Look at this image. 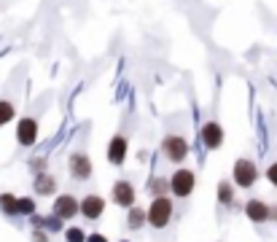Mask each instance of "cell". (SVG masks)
Returning <instances> with one entry per match:
<instances>
[{"label": "cell", "mask_w": 277, "mask_h": 242, "mask_svg": "<svg viewBox=\"0 0 277 242\" xmlns=\"http://www.w3.org/2000/svg\"><path fill=\"white\" fill-rule=\"evenodd\" d=\"M46 164H49V159H43V156H35V159H30V170H33L35 175H38V173H46Z\"/></svg>", "instance_id": "cell-21"}, {"label": "cell", "mask_w": 277, "mask_h": 242, "mask_svg": "<svg viewBox=\"0 0 277 242\" xmlns=\"http://www.w3.org/2000/svg\"><path fill=\"white\" fill-rule=\"evenodd\" d=\"M17 143L24 145V148L38 143V121L33 116H22L17 121Z\"/></svg>", "instance_id": "cell-8"}, {"label": "cell", "mask_w": 277, "mask_h": 242, "mask_svg": "<svg viewBox=\"0 0 277 242\" xmlns=\"http://www.w3.org/2000/svg\"><path fill=\"white\" fill-rule=\"evenodd\" d=\"M215 196H218V205H221V207L240 210V205H237V186L231 183V180H218Z\"/></svg>", "instance_id": "cell-13"}, {"label": "cell", "mask_w": 277, "mask_h": 242, "mask_svg": "<svg viewBox=\"0 0 277 242\" xmlns=\"http://www.w3.org/2000/svg\"><path fill=\"white\" fill-rule=\"evenodd\" d=\"M105 213V199L100 194H87L81 199V215L87 221H100Z\"/></svg>", "instance_id": "cell-12"}, {"label": "cell", "mask_w": 277, "mask_h": 242, "mask_svg": "<svg viewBox=\"0 0 277 242\" xmlns=\"http://www.w3.org/2000/svg\"><path fill=\"white\" fill-rule=\"evenodd\" d=\"M57 186H59V180L54 178V175H49V173H38V175H35V180H33V189H35V194H38V196L57 194Z\"/></svg>", "instance_id": "cell-14"}, {"label": "cell", "mask_w": 277, "mask_h": 242, "mask_svg": "<svg viewBox=\"0 0 277 242\" xmlns=\"http://www.w3.org/2000/svg\"><path fill=\"white\" fill-rule=\"evenodd\" d=\"M162 154L173 164H183L189 159V140L183 135H164L162 138Z\"/></svg>", "instance_id": "cell-3"}, {"label": "cell", "mask_w": 277, "mask_h": 242, "mask_svg": "<svg viewBox=\"0 0 277 242\" xmlns=\"http://www.w3.org/2000/svg\"><path fill=\"white\" fill-rule=\"evenodd\" d=\"M87 242H108V237L100 234V231H94V234H87Z\"/></svg>", "instance_id": "cell-24"}, {"label": "cell", "mask_w": 277, "mask_h": 242, "mask_svg": "<svg viewBox=\"0 0 277 242\" xmlns=\"http://www.w3.org/2000/svg\"><path fill=\"white\" fill-rule=\"evenodd\" d=\"M62 234H65V242H87V231L81 226H68Z\"/></svg>", "instance_id": "cell-20"}, {"label": "cell", "mask_w": 277, "mask_h": 242, "mask_svg": "<svg viewBox=\"0 0 277 242\" xmlns=\"http://www.w3.org/2000/svg\"><path fill=\"white\" fill-rule=\"evenodd\" d=\"M68 173L73 180H78V183H84V180L92 178L94 167H92V156L87 154V151H73V154L68 156Z\"/></svg>", "instance_id": "cell-5"}, {"label": "cell", "mask_w": 277, "mask_h": 242, "mask_svg": "<svg viewBox=\"0 0 277 242\" xmlns=\"http://www.w3.org/2000/svg\"><path fill=\"white\" fill-rule=\"evenodd\" d=\"M194 189H196V175L191 170L180 167L170 175V194H175L178 199H189L194 194Z\"/></svg>", "instance_id": "cell-4"}, {"label": "cell", "mask_w": 277, "mask_h": 242, "mask_svg": "<svg viewBox=\"0 0 277 242\" xmlns=\"http://www.w3.org/2000/svg\"><path fill=\"white\" fill-rule=\"evenodd\" d=\"M266 180L277 189V161H272L269 167H266Z\"/></svg>", "instance_id": "cell-22"}, {"label": "cell", "mask_w": 277, "mask_h": 242, "mask_svg": "<svg viewBox=\"0 0 277 242\" xmlns=\"http://www.w3.org/2000/svg\"><path fill=\"white\" fill-rule=\"evenodd\" d=\"M30 240H33V242H49V231H43V229H33Z\"/></svg>", "instance_id": "cell-23"}, {"label": "cell", "mask_w": 277, "mask_h": 242, "mask_svg": "<svg viewBox=\"0 0 277 242\" xmlns=\"http://www.w3.org/2000/svg\"><path fill=\"white\" fill-rule=\"evenodd\" d=\"M35 213H38V202H35V196H19V215L33 218Z\"/></svg>", "instance_id": "cell-19"}, {"label": "cell", "mask_w": 277, "mask_h": 242, "mask_svg": "<svg viewBox=\"0 0 277 242\" xmlns=\"http://www.w3.org/2000/svg\"><path fill=\"white\" fill-rule=\"evenodd\" d=\"M173 213H175V202L170 196H156L148 205V226L154 231L167 229L170 221H173Z\"/></svg>", "instance_id": "cell-1"}, {"label": "cell", "mask_w": 277, "mask_h": 242, "mask_svg": "<svg viewBox=\"0 0 277 242\" xmlns=\"http://www.w3.org/2000/svg\"><path fill=\"white\" fill-rule=\"evenodd\" d=\"M269 221L277 224V205H269Z\"/></svg>", "instance_id": "cell-25"}, {"label": "cell", "mask_w": 277, "mask_h": 242, "mask_svg": "<svg viewBox=\"0 0 277 242\" xmlns=\"http://www.w3.org/2000/svg\"><path fill=\"white\" fill-rule=\"evenodd\" d=\"M242 210H245V215L250 218V224H269V202L253 196V199L245 202Z\"/></svg>", "instance_id": "cell-11"}, {"label": "cell", "mask_w": 277, "mask_h": 242, "mask_svg": "<svg viewBox=\"0 0 277 242\" xmlns=\"http://www.w3.org/2000/svg\"><path fill=\"white\" fill-rule=\"evenodd\" d=\"M0 210H3V215H8V218H17L19 215V196L3 191V194H0Z\"/></svg>", "instance_id": "cell-17"}, {"label": "cell", "mask_w": 277, "mask_h": 242, "mask_svg": "<svg viewBox=\"0 0 277 242\" xmlns=\"http://www.w3.org/2000/svg\"><path fill=\"white\" fill-rule=\"evenodd\" d=\"M145 224H148V207H140V205H132V207L127 210V229L140 231Z\"/></svg>", "instance_id": "cell-15"}, {"label": "cell", "mask_w": 277, "mask_h": 242, "mask_svg": "<svg viewBox=\"0 0 277 242\" xmlns=\"http://www.w3.org/2000/svg\"><path fill=\"white\" fill-rule=\"evenodd\" d=\"M119 242H129V240H119Z\"/></svg>", "instance_id": "cell-26"}, {"label": "cell", "mask_w": 277, "mask_h": 242, "mask_svg": "<svg viewBox=\"0 0 277 242\" xmlns=\"http://www.w3.org/2000/svg\"><path fill=\"white\" fill-rule=\"evenodd\" d=\"M256 180H259V167H256L253 159H237L234 167H231V183L237 189H253Z\"/></svg>", "instance_id": "cell-2"}, {"label": "cell", "mask_w": 277, "mask_h": 242, "mask_svg": "<svg viewBox=\"0 0 277 242\" xmlns=\"http://www.w3.org/2000/svg\"><path fill=\"white\" fill-rule=\"evenodd\" d=\"M199 138H202L208 151H218L224 145V127H221L218 121H205L202 129H199Z\"/></svg>", "instance_id": "cell-10"}, {"label": "cell", "mask_w": 277, "mask_h": 242, "mask_svg": "<svg viewBox=\"0 0 277 242\" xmlns=\"http://www.w3.org/2000/svg\"><path fill=\"white\" fill-rule=\"evenodd\" d=\"M17 119V108H14L11 100H0V127H6Z\"/></svg>", "instance_id": "cell-18"}, {"label": "cell", "mask_w": 277, "mask_h": 242, "mask_svg": "<svg viewBox=\"0 0 277 242\" xmlns=\"http://www.w3.org/2000/svg\"><path fill=\"white\" fill-rule=\"evenodd\" d=\"M52 213L62 221L75 218V215H81V199H75L73 194H59L52 205Z\"/></svg>", "instance_id": "cell-6"}, {"label": "cell", "mask_w": 277, "mask_h": 242, "mask_svg": "<svg viewBox=\"0 0 277 242\" xmlns=\"http://www.w3.org/2000/svg\"><path fill=\"white\" fill-rule=\"evenodd\" d=\"M127 151H129V140L124 138L121 132L113 135L108 143V148H105V156H108V164H113V167H121L124 159H127Z\"/></svg>", "instance_id": "cell-9"}, {"label": "cell", "mask_w": 277, "mask_h": 242, "mask_svg": "<svg viewBox=\"0 0 277 242\" xmlns=\"http://www.w3.org/2000/svg\"><path fill=\"white\" fill-rule=\"evenodd\" d=\"M110 202H113L116 207H124V210H129V207L135 205V186L129 183L127 178L116 180V183L110 186Z\"/></svg>", "instance_id": "cell-7"}, {"label": "cell", "mask_w": 277, "mask_h": 242, "mask_svg": "<svg viewBox=\"0 0 277 242\" xmlns=\"http://www.w3.org/2000/svg\"><path fill=\"white\" fill-rule=\"evenodd\" d=\"M145 189H148V194L154 196H170V178H162V175H156V178H151L148 183H145Z\"/></svg>", "instance_id": "cell-16"}]
</instances>
